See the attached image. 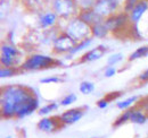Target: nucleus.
I'll use <instances>...</instances> for the list:
<instances>
[{
	"label": "nucleus",
	"instance_id": "nucleus-1",
	"mask_svg": "<svg viewBox=\"0 0 148 138\" xmlns=\"http://www.w3.org/2000/svg\"><path fill=\"white\" fill-rule=\"evenodd\" d=\"M37 96L31 87L23 85H7L1 88L0 112L2 119H14L31 100Z\"/></svg>",
	"mask_w": 148,
	"mask_h": 138
},
{
	"label": "nucleus",
	"instance_id": "nucleus-2",
	"mask_svg": "<svg viewBox=\"0 0 148 138\" xmlns=\"http://www.w3.org/2000/svg\"><path fill=\"white\" fill-rule=\"evenodd\" d=\"M62 62L51 55L42 54V53H32L19 65L22 71H34L41 69L54 68L59 66Z\"/></svg>",
	"mask_w": 148,
	"mask_h": 138
},
{
	"label": "nucleus",
	"instance_id": "nucleus-3",
	"mask_svg": "<svg viewBox=\"0 0 148 138\" xmlns=\"http://www.w3.org/2000/svg\"><path fill=\"white\" fill-rule=\"evenodd\" d=\"M64 32L70 35L76 42H80L82 40L91 37V26L76 16L69 19L64 28Z\"/></svg>",
	"mask_w": 148,
	"mask_h": 138
},
{
	"label": "nucleus",
	"instance_id": "nucleus-4",
	"mask_svg": "<svg viewBox=\"0 0 148 138\" xmlns=\"http://www.w3.org/2000/svg\"><path fill=\"white\" fill-rule=\"evenodd\" d=\"M53 10L63 19L76 17L80 13V7L76 0H53Z\"/></svg>",
	"mask_w": 148,
	"mask_h": 138
},
{
	"label": "nucleus",
	"instance_id": "nucleus-5",
	"mask_svg": "<svg viewBox=\"0 0 148 138\" xmlns=\"http://www.w3.org/2000/svg\"><path fill=\"white\" fill-rule=\"evenodd\" d=\"M104 23H105L106 27L108 28V31L113 32V33H117V32H122V31H128L130 25L132 24L131 20H130L129 14H127L125 12L113 14L110 17L105 18Z\"/></svg>",
	"mask_w": 148,
	"mask_h": 138
},
{
	"label": "nucleus",
	"instance_id": "nucleus-6",
	"mask_svg": "<svg viewBox=\"0 0 148 138\" xmlns=\"http://www.w3.org/2000/svg\"><path fill=\"white\" fill-rule=\"evenodd\" d=\"M21 58V51L18 48L10 43H3L1 45L0 64L2 67H19L18 60Z\"/></svg>",
	"mask_w": 148,
	"mask_h": 138
},
{
	"label": "nucleus",
	"instance_id": "nucleus-7",
	"mask_svg": "<svg viewBox=\"0 0 148 138\" xmlns=\"http://www.w3.org/2000/svg\"><path fill=\"white\" fill-rule=\"evenodd\" d=\"M77 42L65 32H60L53 43V52L56 54H69Z\"/></svg>",
	"mask_w": 148,
	"mask_h": 138
},
{
	"label": "nucleus",
	"instance_id": "nucleus-8",
	"mask_svg": "<svg viewBox=\"0 0 148 138\" xmlns=\"http://www.w3.org/2000/svg\"><path fill=\"white\" fill-rule=\"evenodd\" d=\"M119 0H96L93 5V10L104 19L115 14L119 9Z\"/></svg>",
	"mask_w": 148,
	"mask_h": 138
},
{
	"label": "nucleus",
	"instance_id": "nucleus-9",
	"mask_svg": "<svg viewBox=\"0 0 148 138\" xmlns=\"http://www.w3.org/2000/svg\"><path fill=\"white\" fill-rule=\"evenodd\" d=\"M63 127L64 126L59 119V117H43L37 123V128L40 131L48 133V134L58 131Z\"/></svg>",
	"mask_w": 148,
	"mask_h": 138
},
{
	"label": "nucleus",
	"instance_id": "nucleus-10",
	"mask_svg": "<svg viewBox=\"0 0 148 138\" xmlns=\"http://www.w3.org/2000/svg\"><path fill=\"white\" fill-rule=\"evenodd\" d=\"M86 108H72L69 110H65L60 116L59 119L62 121L63 126H69V124H74L79 120L82 119L84 116Z\"/></svg>",
	"mask_w": 148,
	"mask_h": 138
},
{
	"label": "nucleus",
	"instance_id": "nucleus-11",
	"mask_svg": "<svg viewBox=\"0 0 148 138\" xmlns=\"http://www.w3.org/2000/svg\"><path fill=\"white\" fill-rule=\"evenodd\" d=\"M107 51H108V47L103 45V44L97 45L92 49L88 50L87 52H84L79 61L80 62H92L96 60H99L107 53Z\"/></svg>",
	"mask_w": 148,
	"mask_h": 138
},
{
	"label": "nucleus",
	"instance_id": "nucleus-12",
	"mask_svg": "<svg viewBox=\"0 0 148 138\" xmlns=\"http://www.w3.org/2000/svg\"><path fill=\"white\" fill-rule=\"evenodd\" d=\"M148 10V1L147 0H140L138 1L134 7L132 8V10L129 13L130 20L132 24H138L139 20L143 18L145 15V13Z\"/></svg>",
	"mask_w": 148,
	"mask_h": 138
},
{
	"label": "nucleus",
	"instance_id": "nucleus-13",
	"mask_svg": "<svg viewBox=\"0 0 148 138\" xmlns=\"http://www.w3.org/2000/svg\"><path fill=\"white\" fill-rule=\"evenodd\" d=\"M58 22V16L54 10H48L40 15L39 17V26L43 30L53 28Z\"/></svg>",
	"mask_w": 148,
	"mask_h": 138
},
{
	"label": "nucleus",
	"instance_id": "nucleus-14",
	"mask_svg": "<svg viewBox=\"0 0 148 138\" xmlns=\"http://www.w3.org/2000/svg\"><path fill=\"white\" fill-rule=\"evenodd\" d=\"M77 17L81 18L83 22H86V23L89 24L90 26H92V25L97 24V23H101V22H104V18L100 17V16L93 10V8L80 9V13H79Z\"/></svg>",
	"mask_w": 148,
	"mask_h": 138
},
{
	"label": "nucleus",
	"instance_id": "nucleus-15",
	"mask_svg": "<svg viewBox=\"0 0 148 138\" xmlns=\"http://www.w3.org/2000/svg\"><path fill=\"white\" fill-rule=\"evenodd\" d=\"M148 120V113L140 108H132L130 122L134 124H145Z\"/></svg>",
	"mask_w": 148,
	"mask_h": 138
},
{
	"label": "nucleus",
	"instance_id": "nucleus-16",
	"mask_svg": "<svg viewBox=\"0 0 148 138\" xmlns=\"http://www.w3.org/2000/svg\"><path fill=\"white\" fill-rule=\"evenodd\" d=\"M110 33L108 28L106 27L105 23L101 22V23H97L91 26V36L92 37H97V39H104Z\"/></svg>",
	"mask_w": 148,
	"mask_h": 138
},
{
	"label": "nucleus",
	"instance_id": "nucleus-17",
	"mask_svg": "<svg viewBox=\"0 0 148 138\" xmlns=\"http://www.w3.org/2000/svg\"><path fill=\"white\" fill-rule=\"evenodd\" d=\"M91 43H92V36H91V37H88V39H86V40H82V41H80V42H77V43L75 44V47L71 50V52L67 54V57H73L75 54H77L79 52L88 49V48L91 45Z\"/></svg>",
	"mask_w": 148,
	"mask_h": 138
},
{
	"label": "nucleus",
	"instance_id": "nucleus-18",
	"mask_svg": "<svg viewBox=\"0 0 148 138\" xmlns=\"http://www.w3.org/2000/svg\"><path fill=\"white\" fill-rule=\"evenodd\" d=\"M59 106H60L59 102L53 101V102H49L48 104L41 106V108L39 109L38 113H39L40 116H42V117H47L48 114H50V113H53V112L57 111V110L59 109Z\"/></svg>",
	"mask_w": 148,
	"mask_h": 138
},
{
	"label": "nucleus",
	"instance_id": "nucleus-19",
	"mask_svg": "<svg viewBox=\"0 0 148 138\" xmlns=\"http://www.w3.org/2000/svg\"><path fill=\"white\" fill-rule=\"evenodd\" d=\"M138 96L137 95H133V96H130V97H127L122 101H119L116 102V108L119 110H122V111H125L128 109H131V106L138 101Z\"/></svg>",
	"mask_w": 148,
	"mask_h": 138
},
{
	"label": "nucleus",
	"instance_id": "nucleus-20",
	"mask_svg": "<svg viewBox=\"0 0 148 138\" xmlns=\"http://www.w3.org/2000/svg\"><path fill=\"white\" fill-rule=\"evenodd\" d=\"M146 57H148V45H143V47H139L138 49H136L132 52L129 55L128 60L129 61H134V60L146 58Z\"/></svg>",
	"mask_w": 148,
	"mask_h": 138
},
{
	"label": "nucleus",
	"instance_id": "nucleus-21",
	"mask_svg": "<svg viewBox=\"0 0 148 138\" xmlns=\"http://www.w3.org/2000/svg\"><path fill=\"white\" fill-rule=\"evenodd\" d=\"M131 113H132V108H131V109H128V110H125V111H123V112L116 118V120L114 121L113 127H121L122 124H124V123H127L128 121H130Z\"/></svg>",
	"mask_w": 148,
	"mask_h": 138
},
{
	"label": "nucleus",
	"instance_id": "nucleus-22",
	"mask_svg": "<svg viewBox=\"0 0 148 138\" xmlns=\"http://www.w3.org/2000/svg\"><path fill=\"white\" fill-rule=\"evenodd\" d=\"M22 70L19 67H1L0 69V77L1 78H9L16 76Z\"/></svg>",
	"mask_w": 148,
	"mask_h": 138
},
{
	"label": "nucleus",
	"instance_id": "nucleus-23",
	"mask_svg": "<svg viewBox=\"0 0 148 138\" xmlns=\"http://www.w3.org/2000/svg\"><path fill=\"white\" fill-rule=\"evenodd\" d=\"M79 89H80V92L83 95H89V94H91L93 91H95V83L90 82V80H83L80 84Z\"/></svg>",
	"mask_w": 148,
	"mask_h": 138
},
{
	"label": "nucleus",
	"instance_id": "nucleus-24",
	"mask_svg": "<svg viewBox=\"0 0 148 138\" xmlns=\"http://www.w3.org/2000/svg\"><path fill=\"white\" fill-rule=\"evenodd\" d=\"M127 33L131 39L137 40V41L141 40V37H143V35L140 33V30L138 28V24H131L128 31H127Z\"/></svg>",
	"mask_w": 148,
	"mask_h": 138
},
{
	"label": "nucleus",
	"instance_id": "nucleus-25",
	"mask_svg": "<svg viewBox=\"0 0 148 138\" xmlns=\"http://www.w3.org/2000/svg\"><path fill=\"white\" fill-rule=\"evenodd\" d=\"M76 100H77V97H76V95H75L74 93H69V94H66V95L59 101V104H60V106H70L71 104H73L74 102H76Z\"/></svg>",
	"mask_w": 148,
	"mask_h": 138
},
{
	"label": "nucleus",
	"instance_id": "nucleus-26",
	"mask_svg": "<svg viewBox=\"0 0 148 138\" xmlns=\"http://www.w3.org/2000/svg\"><path fill=\"white\" fill-rule=\"evenodd\" d=\"M123 60V54L117 52V53H113L111 55H108L107 58V65L108 66H115L117 64H120Z\"/></svg>",
	"mask_w": 148,
	"mask_h": 138
},
{
	"label": "nucleus",
	"instance_id": "nucleus-27",
	"mask_svg": "<svg viewBox=\"0 0 148 138\" xmlns=\"http://www.w3.org/2000/svg\"><path fill=\"white\" fill-rule=\"evenodd\" d=\"M62 82H63V78H60L58 76H48V77L40 79L41 84H57V83H62Z\"/></svg>",
	"mask_w": 148,
	"mask_h": 138
},
{
	"label": "nucleus",
	"instance_id": "nucleus-28",
	"mask_svg": "<svg viewBox=\"0 0 148 138\" xmlns=\"http://www.w3.org/2000/svg\"><path fill=\"white\" fill-rule=\"evenodd\" d=\"M138 1H140V0H125L124 1V10L123 12H125L127 14H129L130 12L132 10V8L134 7V5Z\"/></svg>",
	"mask_w": 148,
	"mask_h": 138
},
{
	"label": "nucleus",
	"instance_id": "nucleus-29",
	"mask_svg": "<svg viewBox=\"0 0 148 138\" xmlns=\"http://www.w3.org/2000/svg\"><path fill=\"white\" fill-rule=\"evenodd\" d=\"M116 74H117V69L115 68L114 66H108V67H106L105 71H104V76H105L106 78H111L113 76H115Z\"/></svg>",
	"mask_w": 148,
	"mask_h": 138
},
{
	"label": "nucleus",
	"instance_id": "nucleus-30",
	"mask_svg": "<svg viewBox=\"0 0 148 138\" xmlns=\"http://www.w3.org/2000/svg\"><path fill=\"white\" fill-rule=\"evenodd\" d=\"M110 100L107 99V97H103V99H100L99 101H97V106L99 108V109H106L108 105H110Z\"/></svg>",
	"mask_w": 148,
	"mask_h": 138
},
{
	"label": "nucleus",
	"instance_id": "nucleus-31",
	"mask_svg": "<svg viewBox=\"0 0 148 138\" xmlns=\"http://www.w3.org/2000/svg\"><path fill=\"white\" fill-rule=\"evenodd\" d=\"M138 80L143 82V83H147L148 82V68L146 70H144L139 76H138Z\"/></svg>",
	"mask_w": 148,
	"mask_h": 138
},
{
	"label": "nucleus",
	"instance_id": "nucleus-32",
	"mask_svg": "<svg viewBox=\"0 0 148 138\" xmlns=\"http://www.w3.org/2000/svg\"><path fill=\"white\" fill-rule=\"evenodd\" d=\"M13 37H14V32H13V31H9V32L7 33V39H8V41L12 42V41H13Z\"/></svg>",
	"mask_w": 148,
	"mask_h": 138
},
{
	"label": "nucleus",
	"instance_id": "nucleus-33",
	"mask_svg": "<svg viewBox=\"0 0 148 138\" xmlns=\"http://www.w3.org/2000/svg\"><path fill=\"white\" fill-rule=\"evenodd\" d=\"M6 138H13V137H10V136H7Z\"/></svg>",
	"mask_w": 148,
	"mask_h": 138
},
{
	"label": "nucleus",
	"instance_id": "nucleus-34",
	"mask_svg": "<svg viewBox=\"0 0 148 138\" xmlns=\"http://www.w3.org/2000/svg\"><path fill=\"white\" fill-rule=\"evenodd\" d=\"M146 100H147V101H148V96H147V97H146Z\"/></svg>",
	"mask_w": 148,
	"mask_h": 138
}]
</instances>
